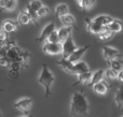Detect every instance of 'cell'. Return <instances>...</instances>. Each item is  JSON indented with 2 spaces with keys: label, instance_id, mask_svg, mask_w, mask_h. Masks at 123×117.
<instances>
[{
  "label": "cell",
  "instance_id": "1",
  "mask_svg": "<svg viewBox=\"0 0 123 117\" xmlns=\"http://www.w3.org/2000/svg\"><path fill=\"white\" fill-rule=\"evenodd\" d=\"M6 57L11 62H16L21 66V68H27L28 67V58L31 57L29 53L25 49L17 46L16 43L13 40H8L6 42Z\"/></svg>",
  "mask_w": 123,
  "mask_h": 117
},
{
  "label": "cell",
  "instance_id": "2",
  "mask_svg": "<svg viewBox=\"0 0 123 117\" xmlns=\"http://www.w3.org/2000/svg\"><path fill=\"white\" fill-rule=\"evenodd\" d=\"M89 114V101L82 91H76L72 95L70 104V115L72 117H86Z\"/></svg>",
  "mask_w": 123,
  "mask_h": 117
},
{
  "label": "cell",
  "instance_id": "3",
  "mask_svg": "<svg viewBox=\"0 0 123 117\" xmlns=\"http://www.w3.org/2000/svg\"><path fill=\"white\" fill-rule=\"evenodd\" d=\"M41 67H42V70H41L40 76L38 79V83L44 87L45 98H49L51 96V85L53 84L55 77H54L53 73L49 70V68L45 64H43Z\"/></svg>",
  "mask_w": 123,
  "mask_h": 117
},
{
  "label": "cell",
  "instance_id": "4",
  "mask_svg": "<svg viewBox=\"0 0 123 117\" xmlns=\"http://www.w3.org/2000/svg\"><path fill=\"white\" fill-rule=\"evenodd\" d=\"M62 44V54H63V59H67L72 53L77 49V46L74 45V42L71 37L66 39Z\"/></svg>",
  "mask_w": 123,
  "mask_h": 117
},
{
  "label": "cell",
  "instance_id": "5",
  "mask_svg": "<svg viewBox=\"0 0 123 117\" xmlns=\"http://www.w3.org/2000/svg\"><path fill=\"white\" fill-rule=\"evenodd\" d=\"M31 103H32L31 98H23L14 103V107L16 110H18L19 112L24 113L25 115H29V110L30 106H31Z\"/></svg>",
  "mask_w": 123,
  "mask_h": 117
},
{
  "label": "cell",
  "instance_id": "6",
  "mask_svg": "<svg viewBox=\"0 0 123 117\" xmlns=\"http://www.w3.org/2000/svg\"><path fill=\"white\" fill-rule=\"evenodd\" d=\"M103 55H104V58L106 59L107 62L112 61V60H117L121 58V55H120L119 51L116 48H112V47L109 46H104L103 47Z\"/></svg>",
  "mask_w": 123,
  "mask_h": 117
},
{
  "label": "cell",
  "instance_id": "7",
  "mask_svg": "<svg viewBox=\"0 0 123 117\" xmlns=\"http://www.w3.org/2000/svg\"><path fill=\"white\" fill-rule=\"evenodd\" d=\"M43 53L48 55H60L62 54V44L61 43H48L44 42L42 46Z\"/></svg>",
  "mask_w": 123,
  "mask_h": 117
},
{
  "label": "cell",
  "instance_id": "8",
  "mask_svg": "<svg viewBox=\"0 0 123 117\" xmlns=\"http://www.w3.org/2000/svg\"><path fill=\"white\" fill-rule=\"evenodd\" d=\"M91 47V45H85V46H82V47H77V49L67 58V60L71 64H76V62L80 61V59L82 58V56L85 54V52Z\"/></svg>",
  "mask_w": 123,
  "mask_h": 117
},
{
  "label": "cell",
  "instance_id": "9",
  "mask_svg": "<svg viewBox=\"0 0 123 117\" xmlns=\"http://www.w3.org/2000/svg\"><path fill=\"white\" fill-rule=\"evenodd\" d=\"M55 30V24L54 23H50L49 25H47L44 28H43L42 32H41V34L39 36V38L36 39V41H38V42H42V41H47V39L50 37V34L52 33V32Z\"/></svg>",
  "mask_w": 123,
  "mask_h": 117
},
{
  "label": "cell",
  "instance_id": "10",
  "mask_svg": "<svg viewBox=\"0 0 123 117\" xmlns=\"http://www.w3.org/2000/svg\"><path fill=\"white\" fill-rule=\"evenodd\" d=\"M85 21H86V24H87L86 29L90 33H93V34H96V36H97V34L100 33L105 28V27H103V26H100L99 24L94 23L93 21H91V19H89V18H85Z\"/></svg>",
  "mask_w": 123,
  "mask_h": 117
},
{
  "label": "cell",
  "instance_id": "11",
  "mask_svg": "<svg viewBox=\"0 0 123 117\" xmlns=\"http://www.w3.org/2000/svg\"><path fill=\"white\" fill-rule=\"evenodd\" d=\"M90 69L85 62L83 61H78L76 64H74V68H72V74L74 75H80L82 73H86L89 72Z\"/></svg>",
  "mask_w": 123,
  "mask_h": 117
},
{
  "label": "cell",
  "instance_id": "12",
  "mask_svg": "<svg viewBox=\"0 0 123 117\" xmlns=\"http://www.w3.org/2000/svg\"><path fill=\"white\" fill-rule=\"evenodd\" d=\"M92 88H93V90H94L95 94L104 96V95H106L107 91H108L109 85L105 81H100V82H98V83L94 84V85L92 86Z\"/></svg>",
  "mask_w": 123,
  "mask_h": 117
},
{
  "label": "cell",
  "instance_id": "13",
  "mask_svg": "<svg viewBox=\"0 0 123 117\" xmlns=\"http://www.w3.org/2000/svg\"><path fill=\"white\" fill-rule=\"evenodd\" d=\"M18 24H17L16 21H11V19H6V21H3V24H2V29L6 33H11V32L15 31V30L17 29V27H18Z\"/></svg>",
  "mask_w": 123,
  "mask_h": 117
},
{
  "label": "cell",
  "instance_id": "14",
  "mask_svg": "<svg viewBox=\"0 0 123 117\" xmlns=\"http://www.w3.org/2000/svg\"><path fill=\"white\" fill-rule=\"evenodd\" d=\"M104 73H105V71L103 70V69H99V70L95 71L94 73H92V77L89 83L86 84V86H91L92 87L94 84L98 83V82H100V81H104Z\"/></svg>",
  "mask_w": 123,
  "mask_h": 117
},
{
  "label": "cell",
  "instance_id": "15",
  "mask_svg": "<svg viewBox=\"0 0 123 117\" xmlns=\"http://www.w3.org/2000/svg\"><path fill=\"white\" fill-rule=\"evenodd\" d=\"M61 21L62 24H63L65 27H69V28H76L77 29V23H76V19H74V17L72 16V15L70 14H66L64 15V16L61 17Z\"/></svg>",
  "mask_w": 123,
  "mask_h": 117
},
{
  "label": "cell",
  "instance_id": "16",
  "mask_svg": "<svg viewBox=\"0 0 123 117\" xmlns=\"http://www.w3.org/2000/svg\"><path fill=\"white\" fill-rule=\"evenodd\" d=\"M57 37L60 39V43H63L66 39H68L69 37H71V28L69 27H62L57 30Z\"/></svg>",
  "mask_w": 123,
  "mask_h": 117
},
{
  "label": "cell",
  "instance_id": "17",
  "mask_svg": "<svg viewBox=\"0 0 123 117\" xmlns=\"http://www.w3.org/2000/svg\"><path fill=\"white\" fill-rule=\"evenodd\" d=\"M92 21L96 24H99V25L103 26V27H107V26L113 21V18L110 16H108V15H99V16L95 17V18L92 19Z\"/></svg>",
  "mask_w": 123,
  "mask_h": 117
},
{
  "label": "cell",
  "instance_id": "18",
  "mask_svg": "<svg viewBox=\"0 0 123 117\" xmlns=\"http://www.w3.org/2000/svg\"><path fill=\"white\" fill-rule=\"evenodd\" d=\"M0 8L6 12H11L16 8L15 0H0Z\"/></svg>",
  "mask_w": 123,
  "mask_h": 117
},
{
  "label": "cell",
  "instance_id": "19",
  "mask_svg": "<svg viewBox=\"0 0 123 117\" xmlns=\"http://www.w3.org/2000/svg\"><path fill=\"white\" fill-rule=\"evenodd\" d=\"M77 76H78L77 81L72 84V86H74H74H77V85H79V84H85V85H86V84L90 82L91 77H92V72H91V71H89V72L82 73V74L77 75Z\"/></svg>",
  "mask_w": 123,
  "mask_h": 117
},
{
  "label": "cell",
  "instance_id": "20",
  "mask_svg": "<svg viewBox=\"0 0 123 117\" xmlns=\"http://www.w3.org/2000/svg\"><path fill=\"white\" fill-rule=\"evenodd\" d=\"M56 64H57V66L60 67L61 69H63V71L69 73V74H72V68H74V64L69 62L67 59H63V58H62L61 60H58Z\"/></svg>",
  "mask_w": 123,
  "mask_h": 117
},
{
  "label": "cell",
  "instance_id": "21",
  "mask_svg": "<svg viewBox=\"0 0 123 117\" xmlns=\"http://www.w3.org/2000/svg\"><path fill=\"white\" fill-rule=\"evenodd\" d=\"M54 13H55V16L56 17L61 18V17L64 16V15L69 14V8H68L67 4L61 3V4H58V5L55 8V11H54Z\"/></svg>",
  "mask_w": 123,
  "mask_h": 117
},
{
  "label": "cell",
  "instance_id": "22",
  "mask_svg": "<svg viewBox=\"0 0 123 117\" xmlns=\"http://www.w3.org/2000/svg\"><path fill=\"white\" fill-rule=\"evenodd\" d=\"M115 103L117 104L118 109L121 110L123 105V88L122 86H119L115 94Z\"/></svg>",
  "mask_w": 123,
  "mask_h": 117
},
{
  "label": "cell",
  "instance_id": "23",
  "mask_svg": "<svg viewBox=\"0 0 123 117\" xmlns=\"http://www.w3.org/2000/svg\"><path fill=\"white\" fill-rule=\"evenodd\" d=\"M107 29L109 30L110 32H112V33H117V32H120L122 29V24L120 21H118V19H113L112 21H111L110 24H109L108 26H107Z\"/></svg>",
  "mask_w": 123,
  "mask_h": 117
},
{
  "label": "cell",
  "instance_id": "24",
  "mask_svg": "<svg viewBox=\"0 0 123 117\" xmlns=\"http://www.w3.org/2000/svg\"><path fill=\"white\" fill-rule=\"evenodd\" d=\"M95 2L96 0H81L79 2V5L84 12H86V11H90L93 9V6L95 5Z\"/></svg>",
  "mask_w": 123,
  "mask_h": 117
},
{
  "label": "cell",
  "instance_id": "25",
  "mask_svg": "<svg viewBox=\"0 0 123 117\" xmlns=\"http://www.w3.org/2000/svg\"><path fill=\"white\" fill-rule=\"evenodd\" d=\"M16 21L18 25H27V24L30 23V18L25 11H22V12L18 14V16H17Z\"/></svg>",
  "mask_w": 123,
  "mask_h": 117
},
{
  "label": "cell",
  "instance_id": "26",
  "mask_svg": "<svg viewBox=\"0 0 123 117\" xmlns=\"http://www.w3.org/2000/svg\"><path fill=\"white\" fill-rule=\"evenodd\" d=\"M108 66L110 67L111 70L116 71V72H120V71H122V69H123V64H122L121 60H119V59L112 60V61H109L108 62Z\"/></svg>",
  "mask_w": 123,
  "mask_h": 117
},
{
  "label": "cell",
  "instance_id": "27",
  "mask_svg": "<svg viewBox=\"0 0 123 117\" xmlns=\"http://www.w3.org/2000/svg\"><path fill=\"white\" fill-rule=\"evenodd\" d=\"M26 13L28 14V16H29V18H30V23H32L34 25H38V18L39 17L37 16V12H34V11H31L28 6H26V9L25 10Z\"/></svg>",
  "mask_w": 123,
  "mask_h": 117
},
{
  "label": "cell",
  "instance_id": "28",
  "mask_svg": "<svg viewBox=\"0 0 123 117\" xmlns=\"http://www.w3.org/2000/svg\"><path fill=\"white\" fill-rule=\"evenodd\" d=\"M27 6L31 11H34V12H37V11H38L39 9L41 8V6H43V4H42V2H41L40 0H31V1H30L29 3L27 4Z\"/></svg>",
  "mask_w": 123,
  "mask_h": 117
},
{
  "label": "cell",
  "instance_id": "29",
  "mask_svg": "<svg viewBox=\"0 0 123 117\" xmlns=\"http://www.w3.org/2000/svg\"><path fill=\"white\" fill-rule=\"evenodd\" d=\"M112 34H113L112 32H110L106 27H105L104 30H103L100 33L97 34V38L99 39V40H109V39L112 37Z\"/></svg>",
  "mask_w": 123,
  "mask_h": 117
},
{
  "label": "cell",
  "instance_id": "30",
  "mask_svg": "<svg viewBox=\"0 0 123 117\" xmlns=\"http://www.w3.org/2000/svg\"><path fill=\"white\" fill-rule=\"evenodd\" d=\"M45 42H48V43H60V39H58V37H57L56 30H54V31L50 34V37L47 39Z\"/></svg>",
  "mask_w": 123,
  "mask_h": 117
},
{
  "label": "cell",
  "instance_id": "31",
  "mask_svg": "<svg viewBox=\"0 0 123 117\" xmlns=\"http://www.w3.org/2000/svg\"><path fill=\"white\" fill-rule=\"evenodd\" d=\"M117 75H118V72L111 70V69L107 70L106 72L104 73V77H106L107 80H117Z\"/></svg>",
  "mask_w": 123,
  "mask_h": 117
},
{
  "label": "cell",
  "instance_id": "32",
  "mask_svg": "<svg viewBox=\"0 0 123 117\" xmlns=\"http://www.w3.org/2000/svg\"><path fill=\"white\" fill-rule=\"evenodd\" d=\"M50 12V9L48 8V6H41L40 9H39L38 11H37V16L38 17H42V16H45V15H48Z\"/></svg>",
  "mask_w": 123,
  "mask_h": 117
},
{
  "label": "cell",
  "instance_id": "33",
  "mask_svg": "<svg viewBox=\"0 0 123 117\" xmlns=\"http://www.w3.org/2000/svg\"><path fill=\"white\" fill-rule=\"evenodd\" d=\"M8 40V33H6L3 30H0V46L3 45Z\"/></svg>",
  "mask_w": 123,
  "mask_h": 117
},
{
  "label": "cell",
  "instance_id": "34",
  "mask_svg": "<svg viewBox=\"0 0 123 117\" xmlns=\"http://www.w3.org/2000/svg\"><path fill=\"white\" fill-rule=\"evenodd\" d=\"M8 76L10 77V79H17V77L19 76V72L18 71H14V70H9L8 72Z\"/></svg>",
  "mask_w": 123,
  "mask_h": 117
},
{
  "label": "cell",
  "instance_id": "35",
  "mask_svg": "<svg viewBox=\"0 0 123 117\" xmlns=\"http://www.w3.org/2000/svg\"><path fill=\"white\" fill-rule=\"evenodd\" d=\"M9 68H10V70H14V71H18L21 70V66H19L18 64H16V62H11L10 66H9Z\"/></svg>",
  "mask_w": 123,
  "mask_h": 117
},
{
  "label": "cell",
  "instance_id": "36",
  "mask_svg": "<svg viewBox=\"0 0 123 117\" xmlns=\"http://www.w3.org/2000/svg\"><path fill=\"white\" fill-rule=\"evenodd\" d=\"M6 43H4L3 45H1L0 46V58H2V57H6Z\"/></svg>",
  "mask_w": 123,
  "mask_h": 117
},
{
  "label": "cell",
  "instance_id": "37",
  "mask_svg": "<svg viewBox=\"0 0 123 117\" xmlns=\"http://www.w3.org/2000/svg\"><path fill=\"white\" fill-rule=\"evenodd\" d=\"M0 66L1 67H9L10 66V61L8 60V58L6 57L0 58Z\"/></svg>",
  "mask_w": 123,
  "mask_h": 117
},
{
  "label": "cell",
  "instance_id": "38",
  "mask_svg": "<svg viewBox=\"0 0 123 117\" xmlns=\"http://www.w3.org/2000/svg\"><path fill=\"white\" fill-rule=\"evenodd\" d=\"M117 80H118L119 82H122V81H123V71H120V72H118Z\"/></svg>",
  "mask_w": 123,
  "mask_h": 117
},
{
  "label": "cell",
  "instance_id": "39",
  "mask_svg": "<svg viewBox=\"0 0 123 117\" xmlns=\"http://www.w3.org/2000/svg\"><path fill=\"white\" fill-rule=\"evenodd\" d=\"M24 117H34V116H32V115H25Z\"/></svg>",
  "mask_w": 123,
  "mask_h": 117
},
{
  "label": "cell",
  "instance_id": "40",
  "mask_svg": "<svg viewBox=\"0 0 123 117\" xmlns=\"http://www.w3.org/2000/svg\"><path fill=\"white\" fill-rule=\"evenodd\" d=\"M2 116V114H1V112H0V117H1Z\"/></svg>",
  "mask_w": 123,
  "mask_h": 117
},
{
  "label": "cell",
  "instance_id": "41",
  "mask_svg": "<svg viewBox=\"0 0 123 117\" xmlns=\"http://www.w3.org/2000/svg\"><path fill=\"white\" fill-rule=\"evenodd\" d=\"M80 1H81V0H78V2H80Z\"/></svg>",
  "mask_w": 123,
  "mask_h": 117
},
{
  "label": "cell",
  "instance_id": "42",
  "mask_svg": "<svg viewBox=\"0 0 123 117\" xmlns=\"http://www.w3.org/2000/svg\"><path fill=\"white\" fill-rule=\"evenodd\" d=\"M15 1H16V0H15Z\"/></svg>",
  "mask_w": 123,
  "mask_h": 117
}]
</instances>
